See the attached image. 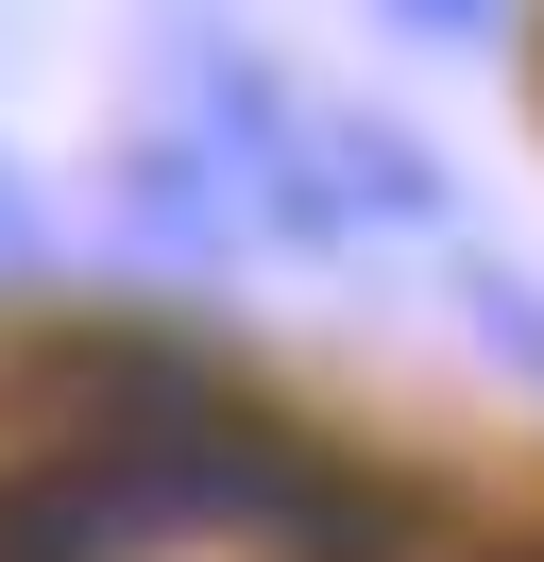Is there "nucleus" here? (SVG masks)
Instances as JSON below:
<instances>
[{"label": "nucleus", "instance_id": "f257e3e1", "mask_svg": "<svg viewBox=\"0 0 544 562\" xmlns=\"http://www.w3.org/2000/svg\"><path fill=\"white\" fill-rule=\"evenodd\" d=\"M52 562H340V512L290 460L154 443V460H86L52 494Z\"/></svg>", "mask_w": 544, "mask_h": 562}, {"label": "nucleus", "instance_id": "f03ea898", "mask_svg": "<svg viewBox=\"0 0 544 562\" xmlns=\"http://www.w3.org/2000/svg\"><path fill=\"white\" fill-rule=\"evenodd\" d=\"M392 18H408V35H494L510 0H392Z\"/></svg>", "mask_w": 544, "mask_h": 562}, {"label": "nucleus", "instance_id": "7ed1b4c3", "mask_svg": "<svg viewBox=\"0 0 544 562\" xmlns=\"http://www.w3.org/2000/svg\"><path fill=\"white\" fill-rule=\"evenodd\" d=\"M18 239H34V205H18V171H0V256H18Z\"/></svg>", "mask_w": 544, "mask_h": 562}]
</instances>
